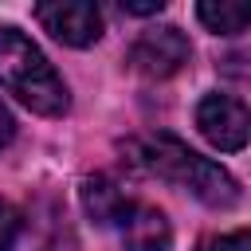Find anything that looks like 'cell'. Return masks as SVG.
<instances>
[{
  "mask_svg": "<svg viewBox=\"0 0 251 251\" xmlns=\"http://www.w3.org/2000/svg\"><path fill=\"white\" fill-rule=\"evenodd\" d=\"M0 86L43 118H59L71 106L67 82L55 75L47 55L12 24H0Z\"/></svg>",
  "mask_w": 251,
  "mask_h": 251,
  "instance_id": "2",
  "label": "cell"
},
{
  "mask_svg": "<svg viewBox=\"0 0 251 251\" xmlns=\"http://www.w3.org/2000/svg\"><path fill=\"white\" fill-rule=\"evenodd\" d=\"M161 8H165L161 0H149V4H126L122 0V12H129V16H157Z\"/></svg>",
  "mask_w": 251,
  "mask_h": 251,
  "instance_id": "11",
  "label": "cell"
},
{
  "mask_svg": "<svg viewBox=\"0 0 251 251\" xmlns=\"http://www.w3.org/2000/svg\"><path fill=\"white\" fill-rule=\"evenodd\" d=\"M129 161L169 184L188 188L196 200H204L208 208H231L239 200V184L227 169H220L216 161L200 157L196 149H188L180 137L173 133H145L129 141Z\"/></svg>",
  "mask_w": 251,
  "mask_h": 251,
  "instance_id": "1",
  "label": "cell"
},
{
  "mask_svg": "<svg viewBox=\"0 0 251 251\" xmlns=\"http://www.w3.org/2000/svg\"><path fill=\"white\" fill-rule=\"evenodd\" d=\"M196 251H251V227L227 231V235H212V239H204Z\"/></svg>",
  "mask_w": 251,
  "mask_h": 251,
  "instance_id": "10",
  "label": "cell"
},
{
  "mask_svg": "<svg viewBox=\"0 0 251 251\" xmlns=\"http://www.w3.org/2000/svg\"><path fill=\"white\" fill-rule=\"evenodd\" d=\"M20 231H24V216H20V208L8 204V200H0V251H12L16 239H20Z\"/></svg>",
  "mask_w": 251,
  "mask_h": 251,
  "instance_id": "9",
  "label": "cell"
},
{
  "mask_svg": "<svg viewBox=\"0 0 251 251\" xmlns=\"http://www.w3.org/2000/svg\"><path fill=\"white\" fill-rule=\"evenodd\" d=\"M118 235L126 251H169L173 247V227L161 208L153 204H129L126 216L118 220Z\"/></svg>",
  "mask_w": 251,
  "mask_h": 251,
  "instance_id": "6",
  "label": "cell"
},
{
  "mask_svg": "<svg viewBox=\"0 0 251 251\" xmlns=\"http://www.w3.org/2000/svg\"><path fill=\"white\" fill-rule=\"evenodd\" d=\"M196 129L220 153H235L251 141V110L231 94H204L196 106Z\"/></svg>",
  "mask_w": 251,
  "mask_h": 251,
  "instance_id": "4",
  "label": "cell"
},
{
  "mask_svg": "<svg viewBox=\"0 0 251 251\" xmlns=\"http://www.w3.org/2000/svg\"><path fill=\"white\" fill-rule=\"evenodd\" d=\"M82 204H86V212L102 224V227H118V220L126 216V208L133 204L126 192H122V184H114L110 176H90V180H82Z\"/></svg>",
  "mask_w": 251,
  "mask_h": 251,
  "instance_id": "7",
  "label": "cell"
},
{
  "mask_svg": "<svg viewBox=\"0 0 251 251\" xmlns=\"http://www.w3.org/2000/svg\"><path fill=\"white\" fill-rule=\"evenodd\" d=\"M129 71H137L141 78H173L184 63H188V39L180 27L165 24V27H149L133 39L129 55H126Z\"/></svg>",
  "mask_w": 251,
  "mask_h": 251,
  "instance_id": "3",
  "label": "cell"
},
{
  "mask_svg": "<svg viewBox=\"0 0 251 251\" xmlns=\"http://www.w3.org/2000/svg\"><path fill=\"white\" fill-rule=\"evenodd\" d=\"M12 133H16V122H12V114H8L4 106H0V149H4L8 141H12Z\"/></svg>",
  "mask_w": 251,
  "mask_h": 251,
  "instance_id": "12",
  "label": "cell"
},
{
  "mask_svg": "<svg viewBox=\"0 0 251 251\" xmlns=\"http://www.w3.org/2000/svg\"><path fill=\"white\" fill-rule=\"evenodd\" d=\"M196 16L216 35H239L251 27V4L247 0H200Z\"/></svg>",
  "mask_w": 251,
  "mask_h": 251,
  "instance_id": "8",
  "label": "cell"
},
{
  "mask_svg": "<svg viewBox=\"0 0 251 251\" xmlns=\"http://www.w3.org/2000/svg\"><path fill=\"white\" fill-rule=\"evenodd\" d=\"M35 20L67 47H90L102 39V12L90 0H51L35 4Z\"/></svg>",
  "mask_w": 251,
  "mask_h": 251,
  "instance_id": "5",
  "label": "cell"
}]
</instances>
